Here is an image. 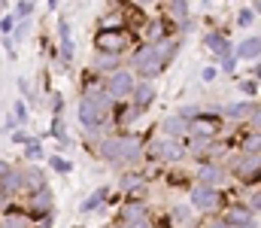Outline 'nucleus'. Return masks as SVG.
Listing matches in <instances>:
<instances>
[{"instance_id":"f257e3e1","label":"nucleus","mask_w":261,"mask_h":228,"mask_svg":"<svg viewBox=\"0 0 261 228\" xmlns=\"http://www.w3.org/2000/svg\"><path fill=\"white\" fill-rule=\"evenodd\" d=\"M113 94L107 88H97V91H85L79 94V104H76V119L85 131H110V119H113Z\"/></svg>"},{"instance_id":"f03ea898","label":"nucleus","mask_w":261,"mask_h":228,"mask_svg":"<svg viewBox=\"0 0 261 228\" xmlns=\"http://www.w3.org/2000/svg\"><path fill=\"white\" fill-rule=\"evenodd\" d=\"M125 64H128L140 79H158V76L164 73V64H161V58H158V43H152V40L134 43L130 52L125 55Z\"/></svg>"},{"instance_id":"7ed1b4c3","label":"nucleus","mask_w":261,"mask_h":228,"mask_svg":"<svg viewBox=\"0 0 261 228\" xmlns=\"http://www.w3.org/2000/svg\"><path fill=\"white\" fill-rule=\"evenodd\" d=\"M231 201L228 189H219V186H206V183H192L189 186V204L195 207L197 216H216L225 210V204Z\"/></svg>"},{"instance_id":"20e7f679","label":"nucleus","mask_w":261,"mask_h":228,"mask_svg":"<svg viewBox=\"0 0 261 228\" xmlns=\"http://www.w3.org/2000/svg\"><path fill=\"white\" fill-rule=\"evenodd\" d=\"M228 164V173L234 183H240L243 189H252V186H261V155H249V152H231L225 158Z\"/></svg>"},{"instance_id":"39448f33","label":"nucleus","mask_w":261,"mask_h":228,"mask_svg":"<svg viewBox=\"0 0 261 228\" xmlns=\"http://www.w3.org/2000/svg\"><path fill=\"white\" fill-rule=\"evenodd\" d=\"M143 37L128 28H94V49L97 52H113V55H128L130 46L140 43Z\"/></svg>"},{"instance_id":"423d86ee","label":"nucleus","mask_w":261,"mask_h":228,"mask_svg":"<svg viewBox=\"0 0 261 228\" xmlns=\"http://www.w3.org/2000/svg\"><path fill=\"white\" fill-rule=\"evenodd\" d=\"M21 201H24V210L31 213L34 222L49 219L52 210H55V192H52V186H43V189H37L31 195H21Z\"/></svg>"},{"instance_id":"0eeeda50","label":"nucleus","mask_w":261,"mask_h":228,"mask_svg":"<svg viewBox=\"0 0 261 228\" xmlns=\"http://www.w3.org/2000/svg\"><path fill=\"white\" fill-rule=\"evenodd\" d=\"M137 79H140V76L125 64V67H119V70H113V73L103 76V88L113 94V100H128L130 91H134V85H137Z\"/></svg>"},{"instance_id":"6e6552de","label":"nucleus","mask_w":261,"mask_h":228,"mask_svg":"<svg viewBox=\"0 0 261 228\" xmlns=\"http://www.w3.org/2000/svg\"><path fill=\"white\" fill-rule=\"evenodd\" d=\"M195 180L197 183H206V186L225 189V186L231 183V173H228V164H225V161L203 158V161H195Z\"/></svg>"},{"instance_id":"1a4fd4ad","label":"nucleus","mask_w":261,"mask_h":228,"mask_svg":"<svg viewBox=\"0 0 261 228\" xmlns=\"http://www.w3.org/2000/svg\"><path fill=\"white\" fill-rule=\"evenodd\" d=\"M225 119L222 116H213V113H200L189 122V137H225Z\"/></svg>"},{"instance_id":"9d476101","label":"nucleus","mask_w":261,"mask_h":228,"mask_svg":"<svg viewBox=\"0 0 261 228\" xmlns=\"http://www.w3.org/2000/svg\"><path fill=\"white\" fill-rule=\"evenodd\" d=\"M228 140H231V146H234L237 152L261 155V131H258V128H249L246 122H243V125H237V131H234Z\"/></svg>"},{"instance_id":"9b49d317","label":"nucleus","mask_w":261,"mask_h":228,"mask_svg":"<svg viewBox=\"0 0 261 228\" xmlns=\"http://www.w3.org/2000/svg\"><path fill=\"white\" fill-rule=\"evenodd\" d=\"M200 43H203V49H206V52H213L216 58H222V55L234 52V43H231L228 31H222V28H206V31L200 34Z\"/></svg>"},{"instance_id":"f8f14e48","label":"nucleus","mask_w":261,"mask_h":228,"mask_svg":"<svg viewBox=\"0 0 261 228\" xmlns=\"http://www.w3.org/2000/svg\"><path fill=\"white\" fill-rule=\"evenodd\" d=\"M255 107H258V100H255V97L228 100V104H225V110H222V119H225L228 125H243V122H249V116L255 113Z\"/></svg>"},{"instance_id":"ddd939ff","label":"nucleus","mask_w":261,"mask_h":228,"mask_svg":"<svg viewBox=\"0 0 261 228\" xmlns=\"http://www.w3.org/2000/svg\"><path fill=\"white\" fill-rule=\"evenodd\" d=\"M143 116V110L134 104V100H116V107H113V119H110V125L116 128V131H128L130 125L137 122Z\"/></svg>"},{"instance_id":"4468645a","label":"nucleus","mask_w":261,"mask_h":228,"mask_svg":"<svg viewBox=\"0 0 261 228\" xmlns=\"http://www.w3.org/2000/svg\"><path fill=\"white\" fill-rule=\"evenodd\" d=\"M21 192H24V170H21V164H12L9 173L0 180V198L3 201H18Z\"/></svg>"},{"instance_id":"2eb2a0df","label":"nucleus","mask_w":261,"mask_h":228,"mask_svg":"<svg viewBox=\"0 0 261 228\" xmlns=\"http://www.w3.org/2000/svg\"><path fill=\"white\" fill-rule=\"evenodd\" d=\"M149 213H152V204L149 201H143V198H125V204L116 210V222L130 225V222H137V219H143Z\"/></svg>"},{"instance_id":"dca6fc26","label":"nucleus","mask_w":261,"mask_h":228,"mask_svg":"<svg viewBox=\"0 0 261 228\" xmlns=\"http://www.w3.org/2000/svg\"><path fill=\"white\" fill-rule=\"evenodd\" d=\"M222 219L231 222L234 228H246V225H255V213L246 207V201H228L225 210H222Z\"/></svg>"},{"instance_id":"f3484780","label":"nucleus","mask_w":261,"mask_h":228,"mask_svg":"<svg viewBox=\"0 0 261 228\" xmlns=\"http://www.w3.org/2000/svg\"><path fill=\"white\" fill-rule=\"evenodd\" d=\"M155 97H158V85H155V79H137V85H134V91H130V100H134L143 113L152 110Z\"/></svg>"},{"instance_id":"a211bd4d","label":"nucleus","mask_w":261,"mask_h":228,"mask_svg":"<svg viewBox=\"0 0 261 228\" xmlns=\"http://www.w3.org/2000/svg\"><path fill=\"white\" fill-rule=\"evenodd\" d=\"M88 67L97 70L100 76H107V73H113V70H119V67H125V55H113V52H97L94 49Z\"/></svg>"},{"instance_id":"6ab92c4d","label":"nucleus","mask_w":261,"mask_h":228,"mask_svg":"<svg viewBox=\"0 0 261 228\" xmlns=\"http://www.w3.org/2000/svg\"><path fill=\"white\" fill-rule=\"evenodd\" d=\"M21 170H24V192H21V195H31V192H37V189L49 186V180H46V170H43L37 161H28V164H21Z\"/></svg>"},{"instance_id":"aec40b11","label":"nucleus","mask_w":261,"mask_h":228,"mask_svg":"<svg viewBox=\"0 0 261 228\" xmlns=\"http://www.w3.org/2000/svg\"><path fill=\"white\" fill-rule=\"evenodd\" d=\"M164 183H167V189H189L195 183V170H186V164L164 167Z\"/></svg>"},{"instance_id":"412c9836","label":"nucleus","mask_w":261,"mask_h":228,"mask_svg":"<svg viewBox=\"0 0 261 228\" xmlns=\"http://www.w3.org/2000/svg\"><path fill=\"white\" fill-rule=\"evenodd\" d=\"M158 131H161L164 137H189V119H182V116L173 110L170 116H164V119H161Z\"/></svg>"},{"instance_id":"4be33fe9","label":"nucleus","mask_w":261,"mask_h":228,"mask_svg":"<svg viewBox=\"0 0 261 228\" xmlns=\"http://www.w3.org/2000/svg\"><path fill=\"white\" fill-rule=\"evenodd\" d=\"M110 195H113V189L110 186H97L82 204H79V210L82 213H97V210H107V204H110Z\"/></svg>"},{"instance_id":"5701e85b","label":"nucleus","mask_w":261,"mask_h":228,"mask_svg":"<svg viewBox=\"0 0 261 228\" xmlns=\"http://www.w3.org/2000/svg\"><path fill=\"white\" fill-rule=\"evenodd\" d=\"M182 43H186V37H179V34H173V37H167V40H161V43H158V58H161L164 70H167V67L173 64V58L179 55Z\"/></svg>"},{"instance_id":"b1692460","label":"nucleus","mask_w":261,"mask_h":228,"mask_svg":"<svg viewBox=\"0 0 261 228\" xmlns=\"http://www.w3.org/2000/svg\"><path fill=\"white\" fill-rule=\"evenodd\" d=\"M167 216H170L173 225H186V228L197 225V213L192 204H173V207H167Z\"/></svg>"},{"instance_id":"393cba45","label":"nucleus","mask_w":261,"mask_h":228,"mask_svg":"<svg viewBox=\"0 0 261 228\" xmlns=\"http://www.w3.org/2000/svg\"><path fill=\"white\" fill-rule=\"evenodd\" d=\"M234 55H237L240 61H255V58H261V34H252V37L240 40V43L234 46Z\"/></svg>"},{"instance_id":"a878e982","label":"nucleus","mask_w":261,"mask_h":228,"mask_svg":"<svg viewBox=\"0 0 261 228\" xmlns=\"http://www.w3.org/2000/svg\"><path fill=\"white\" fill-rule=\"evenodd\" d=\"M73 58H76V49H73V37L70 40H58V67L61 70H70L73 67Z\"/></svg>"},{"instance_id":"bb28decb","label":"nucleus","mask_w":261,"mask_h":228,"mask_svg":"<svg viewBox=\"0 0 261 228\" xmlns=\"http://www.w3.org/2000/svg\"><path fill=\"white\" fill-rule=\"evenodd\" d=\"M237 91H240L243 97H255V100H258L261 82L255 79V76H246V79H240V82H237Z\"/></svg>"},{"instance_id":"cd10ccee","label":"nucleus","mask_w":261,"mask_h":228,"mask_svg":"<svg viewBox=\"0 0 261 228\" xmlns=\"http://www.w3.org/2000/svg\"><path fill=\"white\" fill-rule=\"evenodd\" d=\"M243 201H246V207H249L255 216H261V186H252V189H246Z\"/></svg>"},{"instance_id":"c85d7f7f","label":"nucleus","mask_w":261,"mask_h":228,"mask_svg":"<svg viewBox=\"0 0 261 228\" xmlns=\"http://www.w3.org/2000/svg\"><path fill=\"white\" fill-rule=\"evenodd\" d=\"M46 161H49V167H52L55 173H70V170H73V161H67L64 155H61V152H55V155H49Z\"/></svg>"},{"instance_id":"c756f323","label":"nucleus","mask_w":261,"mask_h":228,"mask_svg":"<svg viewBox=\"0 0 261 228\" xmlns=\"http://www.w3.org/2000/svg\"><path fill=\"white\" fill-rule=\"evenodd\" d=\"M43 158H46V149H43L40 140H31V143L24 146V158H21V161H43Z\"/></svg>"},{"instance_id":"7c9ffc66","label":"nucleus","mask_w":261,"mask_h":228,"mask_svg":"<svg viewBox=\"0 0 261 228\" xmlns=\"http://www.w3.org/2000/svg\"><path fill=\"white\" fill-rule=\"evenodd\" d=\"M195 228H234L231 222H225L222 219V213H216V216H197V225Z\"/></svg>"},{"instance_id":"2f4dec72","label":"nucleus","mask_w":261,"mask_h":228,"mask_svg":"<svg viewBox=\"0 0 261 228\" xmlns=\"http://www.w3.org/2000/svg\"><path fill=\"white\" fill-rule=\"evenodd\" d=\"M12 116L18 119V125H24V122L31 119V104H28L24 97H18V100L12 104Z\"/></svg>"},{"instance_id":"473e14b6","label":"nucleus","mask_w":261,"mask_h":228,"mask_svg":"<svg viewBox=\"0 0 261 228\" xmlns=\"http://www.w3.org/2000/svg\"><path fill=\"white\" fill-rule=\"evenodd\" d=\"M34 9H37V0H18L12 12H15V18L21 21V18H34Z\"/></svg>"},{"instance_id":"72a5a7b5","label":"nucleus","mask_w":261,"mask_h":228,"mask_svg":"<svg viewBox=\"0 0 261 228\" xmlns=\"http://www.w3.org/2000/svg\"><path fill=\"white\" fill-rule=\"evenodd\" d=\"M237 55L234 52H228V55H222L219 58V73H225V76H234V70H237Z\"/></svg>"},{"instance_id":"f704fd0d","label":"nucleus","mask_w":261,"mask_h":228,"mask_svg":"<svg viewBox=\"0 0 261 228\" xmlns=\"http://www.w3.org/2000/svg\"><path fill=\"white\" fill-rule=\"evenodd\" d=\"M18 88H21V97H24L28 104H37V91H34L37 85H34L28 76H18Z\"/></svg>"},{"instance_id":"c9c22d12","label":"nucleus","mask_w":261,"mask_h":228,"mask_svg":"<svg viewBox=\"0 0 261 228\" xmlns=\"http://www.w3.org/2000/svg\"><path fill=\"white\" fill-rule=\"evenodd\" d=\"M15 24H18V18H15V12H3V15H0V34H3V37H12V31H15Z\"/></svg>"},{"instance_id":"e433bc0d","label":"nucleus","mask_w":261,"mask_h":228,"mask_svg":"<svg viewBox=\"0 0 261 228\" xmlns=\"http://www.w3.org/2000/svg\"><path fill=\"white\" fill-rule=\"evenodd\" d=\"M176 113H179L182 119H189V122H192L195 116L203 113V104H182V107H176Z\"/></svg>"},{"instance_id":"4c0bfd02","label":"nucleus","mask_w":261,"mask_h":228,"mask_svg":"<svg viewBox=\"0 0 261 228\" xmlns=\"http://www.w3.org/2000/svg\"><path fill=\"white\" fill-rule=\"evenodd\" d=\"M255 18H258V15H255V9H252V6H243V9L237 12V28H249Z\"/></svg>"},{"instance_id":"58836bf2","label":"nucleus","mask_w":261,"mask_h":228,"mask_svg":"<svg viewBox=\"0 0 261 228\" xmlns=\"http://www.w3.org/2000/svg\"><path fill=\"white\" fill-rule=\"evenodd\" d=\"M9 140H12V143H18V146H28V143H31V140H37V137H34V134H28V131L18 125L15 131H9Z\"/></svg>"},{"instance_id":"ea45409f","label":"nucleus","mask_w":261,"mask_h":228,"mask_svg":"<svg viewBox=\"0 0 261 228\" xmlns=\"http://www.w3.org/2000/svg\"><path fill=\"white\" fill-rule=\"evenodd\" d=\"M49 97H52V116H64V94H61V91H52V94H49Z\"/></svg>"},{"instance_id":"a19ab883","label":"nucleus","mask_w":261,"mask_h":228,"mask_svg":"<svg viewBox=\"0 0 261 228\" xmlns=\"http://www.w3.org/2000/svg\"><path fill=\"white\" fill-rule=\"evenodd\" d=\"M134 6H140V9H146V12H152V9H161V3L164 0H130Z\"/></svg>"},{"instance_id":"79ce46f5","label":"nucleus","mask_w":261,"mask_h":228,"mask_svg":"<svg viewBox=\"0 0 261 228\" xmlns=\"http://www.w3.org/2000/svg\"><path fill=\"white\" fill-rule=\"evenodd\" d=\"M58 40H70V21L64 15H58Z\"/></svg>"},{"instance_id":"37998d69","label":"nucleus","mask_w":261,"mask_h":228,"mask_svg":"<svg viewBox=\"0 0 261 228\" xmlns=\"http://www.w3.org/2000/svg\"><path fill=\"white\" fill-rule=\"evenodd\" d=\"M246 125H249V128H258V131H261V100H258V107H255V113L249 116V122H246Z\"/></svg>"},{"instance_id":"c03bdc74","label":"nucleus","mask_w":261,"mask_h":228,"mask_svg":"<svg viewBox=\"0 0 261 228\" xmlns=\"http://www.w3.org/2000/svg\"><path fill=\"white\" fill-rule=\"evenodd\" d=\"M216 76H219V67H203V70H200V79H203V82H213Z\"/></svg>"},{"instance_id":"a18cd8bd","label":"nucleus","mask_w":261,"mask_h":228,"mask_svg":"<svg viewBox=\"0 0 261 228\" xmlns=\"http://www.w3.org/2000/svg\"><path fill=\"white\" fill-rule=\"evenodd\" d=\"M3 128H6V131H15V128H18V119H15L12 113H6V119H3Z\"/></svg>"},{"instance_id":"49530a36","label":"nucleus","mask_w":261,"mask_h":228,"mask_svg":"<svg viewBox=\"0 0 261 228\" xmlns=\"http://www.w3.org/2000/svg\"><path fill=\"white\" fill-rule=\"evenodd\" d=\"M9 167H12V161H6V158H0V180L9 173Z\"/></svg>"},{"instance_id":"de8ad7c7","label":"nucleus","mask_w":261,"mask_h":228,"mask_svg":"<svg viewBox=\"0 0 261 228\" xmlns=\"http://www.w3.org/2000/svg\"><path fill=\"white\" fill-rule=\"evenodd\" d=\"M249 76H255V79H258V82H261V64H255V70H252V73H249Z\"/></svg>"},{"instance_id":"09e8293b","label":"nucleus","mask_w":261,"mask_h":228,"mask_svg":"<svg viewBox=\"0 0 261 228\" xmlns=\"http://www.w3.org/2000/svg\"><path fill=\"white\" fill-rule=\"evenodd\" d=\"M252 9H255V15H261V0H255V3H249Z\"/></svg>"},{"instance_id":"8fccbe9b","label":"nucleus","mask_w":261,"mask_h":228,"mask_svg":"<svg viewBox=\"0 0 261 228\" xmlns=\"http://www.w3.org/2000/svg\"><path fill=\"white\" fill-rule=\"evenodd\" d=\"M46 3H49V12H55V9H58V0H46Z\"/></svg>"},{"instance_id":"3c124183","label":"nucleus","mask_w":261,"mask_h":228,"mask_svg":"<svg viewBox=\"0 0 261 228\" xmlns=\"http://www.w3.org/2000/svg\"><path fill=\"white\" fill-rule=\"evenodd\" d=\"M6 9H9V0H0V15H3Z\"/></svg>"},{"instance_id":"603ef678","label":"nucleus","mask_w":261,"mask_h":228,"mask_svg":"<svg viewBox=\"0 0 261 228\" xmlns=\"http://www.w3.org/2000/svg\"><path fill=\"white\" fill-rule=\"evenodd\" d=\"M103 228H128V225H122V222H116V219H113L110 225H103Z\"/></svg>"},{"instance_id":"864d4df0","label":"nucleus","mask_w":261,"mask_h":228,"mask_svg":"<svg viewBox=\"0 0 261 228\" xmlns=\"http://www.w3.org/2000/svg\"><path fill=\"white\" fill-rule=\"evenodd\" d=\"M173 3H192V0H173Z\"/></svg>"},{"instance_id":"5fc2aeb1","label":"nucleus","mask_w":261,"mask_h":228,"mask_svg":"<svg viewBox=\"0 0 261 228\" xmlns=\"http://www.w3.org/2000/svg\"><path fill=\"white\" fill-rule=\"evenodd\" d=\"M0 128H3V122H0Z\"/></svg>"}]
</instances>
